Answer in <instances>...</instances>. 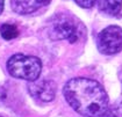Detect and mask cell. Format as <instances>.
I'll return each instance as SVG.
<instances>
[{"mask_svg": "<svg viewBox=\"0 0 122 117\" xmlns=\"http://www.w3.org/2000/svg\"><path fill=\"white\" fill-rule=\"evenodd\" d=\"M98 0H75V2L83 8H91Z\"/></svg>", "mask_w": 122, "mask_h": 117, "instance_id": "9", "label": "cell"}, {"mask_svg": "<svg viewBox=\"0 0 122 117\" xmlns=\"http://www.w3.org/2000/svg\"><path fill=\"white\" fill-rule=\"evenodd\" d=\"M98 49L103 54H115L122 50V29L117 26L105 28L98 35Z\"/></svg>", "mask_w": 122, "mask_h": 117, "instance_id": "4", "label": "cell"}, {"mask_svg": "<svg viewBox=\"0 0 122 117\" xmlns=\"http://www.w3.org/2000/svg\"><path fill=\"white\" fill-rule=\"evenodd\" d=\"M31 96L43 102H50L56 95V83L52 80H35L28 85Z\"/></svg>", "mask_w": 122, "mask_h": 117, "instance_id": "5", "label": "cell"}, {"mask_svg": "<svg viewBox=\"0 0 122 117\" xmlns=\"http://www.w3.org/2000/svg\"><path fill=\"white\" fill-rule=\"evenodd\" d=\"M83 33V24L66 14H58L49 22V37L54 41L66 39L70 43H75L80 38Z\"/></svg>", "mask_w": 122, "mask_h": 117, "instance_id": "2", "label": "cell"}, {"mask_svg": "<svg viewBox=\"0 0 122 117\" xmlns=\"http://www.w3.org/2000/svg\"><path fill=\"white\" fill-rule=\"evenodd\" d=\"M63 94L67 103L85 117H101L108 109V96L102 86L88 78H73L65 83Z\"/></svg>", "mask_w": 122, "mask_h": 117, "instance_id": "1", "label": "cell"}, {"mask_svg": "<svg viewBox=\"0 0 122 117\" xmlns=\"http://www.w3.org/2000/svg\"><path fill=\"white\" fill-rule=\"evenodd\" d=\"M4 5H5V0H0V14L4 10Z\"/></svg>", "mask_w": 122, "mask_h": 117, "instance_id": "10", "label": "cell"}, {"mask_svg": "<svg viewBox=\"0 0 122 117\" xmlns=\"http://www.w3.org/2000/svg\"><path fill=\"white\" fill-rule=\"evenodd\" d=\"M7 71L14 78L35 81L41 75L42 63L37 57L16 54L8 59Z\"/></svg>", "mask_w": 122, "mask_h": 117, "instance_id": "3", "label": "cell"}, {"mask_svg": "<svg viewBox=\"0 0 122 117\" xmlns=\"http://www.w3.org/2000/svg\"><path fill=\"white\" fill-rule=\"evenodd\" d=\"M50 1L51 0H10V7L18 14L27 15L47 6Z\"/></svg>", "mask_w": 122, "mask_h": 117, "instance_id": "6", "label": "cell"}, {"mask_svg": "<svg viewBox=\"0 0 122 117\" xmlns=\"http://www.w3.org/2000/svg\"><path fill=\"white\" fill-rule=\"evenodd\" d=\"M99 10L109 16H117L122 9V0H98Z\"/></svg>", "mask_w": 122, "mask_h": 117, "instance_id": "7", "label": "cell"}, {"mask_svg": "<svg viewBox=\"0 0 122 117\" xmlns=\"http://www.w3.org/2000/svg\"><path fill=\"white\" fill-rule=\"evenodd\" d=\"M0 34H1L2 38H5L6 41H10V39H13V38L18 37L19 31H18V28L15 27L14 24L5 23L0 28Z\"/></svg>", "mask_w": 122, "mask_h": 117, "instance_id": "8", "label": "cell"}]
</instances>
